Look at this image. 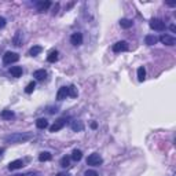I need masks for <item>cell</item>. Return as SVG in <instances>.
<instances>
[{"instance_id": "6da1fadb", "label": "cell", "mask_w": 176, "mask_h": 176, "mask_svg": "<svg viewBox=\"0 0 176 176\" xmlns=\"http://www.w3.org/2000/svg\"><path fill=\"white\" fill-rule=\"evenodd\" d=\"M30 139H33V134H30V132H17V134L4 136V142L7 143H23Z\"/></svg>"}, {"instance_id": "7a4b0ae2", "label": "cell", "mask_w": 176, "mask_h": 176, "mask_svg": "<svg viewBox=\"0 0 176 176\" xmlns=\"http://www.w3.org/2000/svg\"><path fill=\"white\" fill-rule=\"evenodd\" d=\"M19 61V55L17 52L13 51H7L4 55H3V63L4 65H11V63H15Z\"/></svg>"}, {"instance_id": "3957f363", "label": "cell", "mask_w": 176, "mask_h": 176, "mask_svg": "<svg viewBox=\"0 0 176 176\" xmlns=\"http://www.w3.org/2000/svg\"><path fill=\"white\" fill-rule=\"evenodd\" d=\"M102 162H103V158L98 153H92L91 155H88L87 158V165H91V166H99Z\"/></svg>"}, {"instance_id": "277c9868", "label": "cell", "mask_w": 176, "mask_h": 176, "mask_svg": "<svg viewBox=\"0 0 176 176\" xmlns=\"http://www.w3.org/2000/svg\"><path fill=\"white\" fill-rule=\"evenodd\" d=\"M150 28L153 29V30L162 32V30H165V22L158 19V18H153L150 21Z\"/></svg>"}, {"instance_id": "5b68a950", "label": "cell", "mask_w": 176, "mask_h": 176, "mask_svg": "<svg viewBox=\"0 0 176 176\" xmlns=\"http://www.w3.org/2000/svg\"><path fill=\"white\" fill-rule=\"evenodd\" d=\"M65 124H66V120L65 118L57 120V121H55L54 124L50 127V132H58V131H61L63 127H65Z\"/></svg>"}, {"instance_id": "8992f818", "label": "cell", "mask_w": 176, "mask_h": 176, "mask_svg": "<svg viewBox=\"0 0 176 176\" xmlns=\"http://www.w3.org/2000/svg\"><path fill=\"white\" fill-rule=\"evenodd\" d=\"M160 42L162 43V44H165V46H175V44H176V39H175L174 36H171V34H161Z\"/></svg>"}, {"instance_id": "52a82bcc", "label": "cell", "mask_w": 176, "mask_h": 176, "mask_svg": "<svg viewBox=\"0 0 176 176\" xmlns=\"http://www.w3.org/2000/svg\"><path fill=\"white\" fill-rule=\"evenodd\" d=\"M70 43L73 44V46H81L83 44V34L78 33V32H76V33H73L72 36H70Z\"/></svg>"}, {"instance_id": "ba28073f", "label": "cell", "mask_w": 176, "mask_h": 176, "mask_svg": "<svg viewBox=\"0 0 176 176\" xmlns=\"http://www.w3.org/2000/svg\"><path fill=\"white\" fill-rule=\"evenodd\" d=\"M128 50V43L127 42H117L116 44H113V51L114 52H122Z\"/></svg>"}, {"instance_id": "9c48e42d", "label": "cell", "mask_w": 176, "mask_h": 176, "mask_svg": "<svg viewBox=\"0 0 176 176\" xmlns=\"http://www.w3.org/2000/svg\"><path fill=\"white\" fill-rule=\"evenodd\" d=\"M67 96H69V94H67V87H61L57 92V99L58 101H63Z\"/></svg>"}, {"instance_id": "30bf717a", "label": "cell", "mask_w": 176, "mask_h": 176, "mask_svg": "<svg viewBox=\"0 0 176 176\" xmlns=\"http://www.w3.org/2000/svg\"><path fill=\"white\" fill-rule=\"evenodd\" d=\"M23 166V161L22 160H14L8 164V169L10 171H15V169H19Z\"/></svg>"}, {"instance_id": "8fae6325", "label": "cell", "mask_w": 176, "mask_h": 176, "mask_svg": "<svg viewBox=\"0 0 176 176\" xmlns=\"http://www.w3.org/2000/svg\"><path fill=\"white\" fill-rule=\"evenodd\" d=\"M50 7H51V2H48V0L37 3V11H40V13H44V11L48 10Z\"/></svg>"}, {"instance_id": "7c38bea8", "label": "cell", "mask_w": 176, "mask_h": 176, "mask_svg": "<svg viewBox=\"0 0 176 176\" xmlns=\"http://www.w3.org/2000/svg\"><path fill=\"white\" fill-rule=\"evenodd\" d=\"M10 73H11V76H13V77H21L22 76V67L21 66H13L10 69Z\"/></svg>"}, {"instance_id": "4fadbf2b", "label": "cell", "mask_w": 176, "mask_h": 176, "mask_svg": "<svg viewBox=\"0 0 176 176\" xmlns=\"http://www.w3.org/2000/svg\"><path fill=\"white\" fill-rule=\"evenodd\" d=\"M33 77H36L37 80H44V78L47 77V72L44 69H39V70H36V72L33 73Z\"/></svg>"}, {"instance_id": "5bb4252c", "label": "cell", "mask_w": 176, "mask_h": 176, "mask_svg": "<svg viewBox=\"0 0 176 176\" xmlns=\"http://www.w3.org/2000/svg\"><path fill=\"white\" fill-rule=\"evenodd\" d=\"M36 127L39 130H46V128H48V121L46 118H39L36 121Z\"/></svg>"}, {"instance_id": "9a60e30c", "label": "cell", "mask_w": 176, "mask_h": 176, "mask_svg": "<svg viewBox=\"0 0 176 176\" xmlns=\"http://www.w3.org/2000/svg\"><path fill=\"white\" fill-rule=\"evenodd\" d=\"M72 130L74 132H80L84 130V124L81 121H73L72 122Z\"/></svg>"}, {"instance_id": "2e32d148", "label": "cell", "mask_w": 176, "mask_h": 176, "mask_svg": "<svg viewBox=\"0 0 176 176\" xmlns=\"http://www.w3.org/2000/svg\"><path fill=\"white\" fill-rule=\"evenodd\" d=\"M0 116H2V118H4V120H11V118L15 117V114H14V111H11V110H3L2 113H0Z\"/></svg>"}, {"instance_id": "e0dca14e", "label": "cell", "mask_w": 176, "mask_h": 176, "mask_svg": "<svg viewBox=\"0 0 176 176\" xmlns=\"http://www.w3.org/2000/svg\"><path fill=\"white\" fill-rule=\"evenodd\" d=\"M52 158L51 153H48V151H43V153H40L39 155V161L40 162H46V161H50Z\"/></svg>"}, {"instance_id": "ac0fdd59", "label": "cell", "mask_w": 176, "mask_h": 176, "mask_svg": "<svg viewBox=\"0 0 176 176\" xmlns=\"http://www.w3.org/2000/svg\"><path fill=\"white\" fill-rule=\"evenodd\" d=\"M132 25H134V22H132L131 19L122 18L121 21H120V26H121L122 29H130V28H132Z\"/></svg>"}, {"instance_id": "d6986e66", "label": "cell", "mask_w": 176, "mask_h": 176, "mask_svg": "<svg viewBox=\"0 0 176 176\" xmlns=\"http://www.w3.org/2000/svg\"><path fill=\"white\" fill-rule=\"evenodd\" d=\"M42 51H43V48L40 46H33L29 50V55H30V57H36V55H39Z\"/></svg>"}, {"instance_id": "ffe728a7", "label": "cell", "mask_w": 176, "mask_h": 176, "mask_svg": "<svg viewBox=\"0 0 176 176\" xmlns=\"http://www.w3.org/2000/svg\"><path fill=\"white\" fill-rule=\"evenodd\" d=\"M145 42H146L147 46H154V44L158 42V39L154 36V34H147V36H146V39H145Z\"/></svg>"}, {"instance_id": "44dd1931", "label": "cell", "mask_w": 176, "mask_h": 176, "mask_svg": "<svg viewBox=\"0 0 176 176\" xmlns=\"http://www.w3.org/2000/svg\"><path fill=\"white\" fill-rule=\"evenodd\" d=\"M47 61H48L50 63H54L58 61V51H51L48 54V57H47Z\"/></svg>"}, {"instance_id": "7402d4cb", "label": "cell", "mask_w": 176, "mask_h": 176, "mask_svg": "<svg viewBox=\"0 0 176 176\" xmlns=\"http://www.w3.org/2000/svg\"><path fill=\"white\" fill-rule=\"evenodd\" d=\"M146 78V70L143 66H140L139 69H138V80L139 81H145Z\"/></svg>"}, {"instance_id": "603a6c76", "label": "cell", "mask_w": 176, "mask_h": 176, "mask_svg": "<svg viewBox=\"0 0 176 176\" xmlns=\"http://www.w3.org/2000/svg\"><path fill=\"white\" fill-rule=\"evenodd\" d=\"M67 94H69L70 98H77L78 92H77V88H76L74 86H70L67 87Z\"/></svg>"}, {"instance_id": "cb8c5ba5", "label": "cell", "mask_w": 176, "mask_h": 176, "mask_svg": "<svg viewBox=\"0 0 176 176\" xmlns=\"http://www.w3.org/2000/svg\"><path fill=\"white\" fill-rule=\"evenodd\" d=\"M72 158L74 161H80L81 158H83V153H81V150H73V153H72Z\"/></svg>"}, {"instance_id": "d4e9b609", "label": "cell", "mask_w": 176, "mask_h": 176, "mask_svg": "<svg viewBox=\"0 0 176 176\" xmlns=\"http://www.w3.org/2000/svg\"><path fill=\"white\" fill-rule=\"evenodd\" d=\"M21 36H22V33L21 32H17V34H15V37H14V46H17V47H19L22 44V40H21Z\"/></svg>"}, {"instance_id": "484cf974", "label": "cell", "mask_w": 176, "mask_h": 176, "mask_svg": "<svg viewBox=\"0 0 176 176\" xmlns=\"http://www.w3.org/2000/svg\"><path fill=\"white\" fill-rule=\"evenodd\" d=\"M34 87H36V83H34V81L29 83L28 86H26V88H25V92L26 94H32V92H33V90H34Z\"/></svg>"}, {"instance_id": "4316f807", "label": "cell", "mask_w": 176, "mask_h": 176, "mask_svg": "<svg viewBox=\"0 0 176 176\" xmlns=\"http://www.w3.org/2000/svg\"><path fill=\"white\" fill-rule=\"evenodd\" d=\"M69 162H70V158L65 155V157L61 158V166H63V168H66V166H69Z\"/></svg>"}, {"instance_id": "83f0119b", "label": "cell", "mask_w": 176, "mask_h": 176, "mask_svg": "<svg viewBox=\"0 0 176 176\" xmlns=\"http://www.w3.org/2000/svg\"><path fill=\"white\" fill-rule=\"evenodd\" d=\"M84 176H98V174H96V171H92V169H90V171H87L86 174H84Z\"/></svg>"}, {"instance_id": "f1b7e54d", "label": "cell", "mask_w": 176, "mask_h": 176, "mask_svg": "<svg viewBox=\"0 0 176 176\" xmlns=\"http://www.w3.org/2000/svg\"><path fill=\"white\" fill-rule=\"evenodd\" d=\"M6 23H7V21H6L4 17H0V28H4Z\"/></svg>"}, {"instance_id": "f546056e", "label": "cell", "mask_w": 176, "mask_h": 176, "mask_svg": "<svg viewBox=\"0 0 176 176\" xmlns=\"http://www.w3.org/2000/svg\"><path fill=\"white\" fill-rule=\"evenodd\" d=\"M57 111H58V109H57V107H51V109H50V110H48V113L54 114V113H57Z\"/></svg>"}, {"instance_id": "4dcf8cb0", "label": "cell", "mask_w": 176, "mask_h": 176, "mask_svg": "<svg viewBox=\"0 0 176 176\" xmlns=\"http://www.w3.org/2000/svg\"><path fill=\"white\" fill-rule=\"evenodd\" d=\"M168 6H171V7H175L176 3H174V2H168Z\"/></svg>"}, {"instance_id": "1f68e13d", "label": "cell", "mask_w": 176, "mask_h": 176, "mask_svg": "<svg viewBox=\"0 0 176 176\" xmlns=\"http://www.w3.org/2000/svg\"><path fill=\"white\" fill-rule=\"evenodd\" d=\"M169 29H171L172 32H175V30H176V26H175V25H171V26H169Z\"/></svg>"}, {"instance_id": "d6a6232c", "label": "cell", "mask_w": 176, "mask_h": 176, "mask_svg": "<svg viewBox=\"0 0 176 176\" xmlns=\"http://www.w3.org/2000/svg\"><path fill=\"white\" fill-rule=\"evenodd\" d=\"M3 153H4V149H0V157L3 155Z\"/></svg>"}, {"instance_id": "836d02e7", "label": "cell", "mask_w": 176, "mask_h": 176, "mask_svg": "<svg viewBox=\"0 0 176 176\" xmlns=\"http://www.w3.org/2000/svg\"><path fill=\"white\" fill-rule=\"evenodd\" d=\"M57 176H66V175H65V174H58Z\"/></svg>"}]
</instances>
